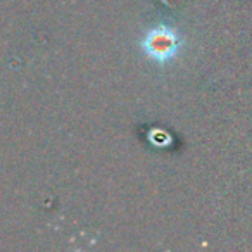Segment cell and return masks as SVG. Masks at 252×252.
Masks as SVG:
<instances>
[{
	"label": "cell",
	"instance_id": "1",
	"mask_svg": "<svg viewBox=\"0 0 252 252\" xmlns=\"http://www.w3.org/2000/svg\"><path fill=\"white\" fill-rule=\"evenodd\" d=\"M182 38L173 28L166 25L149 30L140 42V49L151 61L158 64H166L173 61L180 52Z\"/></svg>",
	"mask_w": 252,
	"mask_h": 252
}]
</instances>
